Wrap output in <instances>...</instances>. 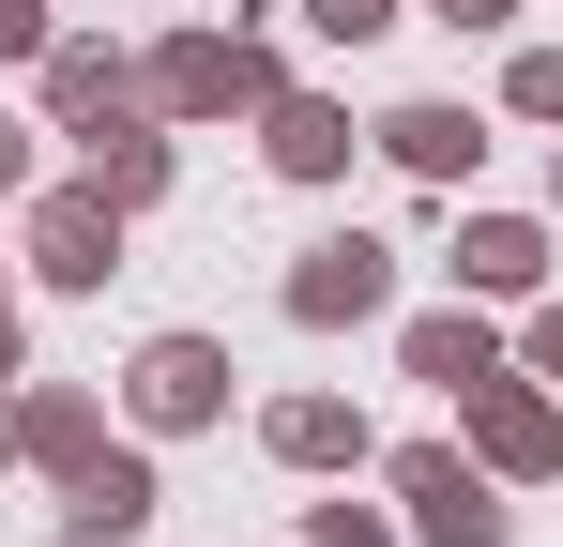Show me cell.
<instances>
[{
  "mask_svg": "<svg viewBox=\"0 0 563 547\" xmlns=\"http://www.w3.org/2000/svg\"><path fill=\"white\" fill-rule=\"evenodd\" d=\"M380 289H396V259H380V244H320V259L289 274V304H305V320H366Z\"/></svg>",
  "mask_w": 563,
  "mask_h": 547,
  "instance_id": "obj_1",
  "label": "cell"
},
{
  "mask_svg": "<svg viewBox=\"0 0 563 547\" xmlns=\"http://www.w3.org/2000/svg\"><path fill=\"white\" fill-rule=\"evenodd\" d=\"M411 502H427V547H503V502L472 487L457 456H411Z\"/></svg>",
  "mask_w": 563,
  "mask_h": 547,
  "instance_id": "obj_2",
  "label": "cell"
},
{
  "mask_svg": "<svg viewBox=\"0 0 563 547\" xmlns=\"http://www.w3.org/2000/svg\"><path fill=\"white\" fill-rule=\"evenodd\" d=\"M213 395H229V365L198 350V335H168V350L137 365V411H153V426H198V411H213Z\"/></svg>",
  "mask_w": 563,
  "mask_h": 547,
  "instance_id": "obj_3",
  "label": "cell"
},
{
  "mask_svg": "<svg viewBox=\"0 0 563 547\" xmlns=\"http://www.w3.org/2000/svg\"><path fill=\"white\" fill-rule=\"evenodd\" d=\"M137 517H153V471L137 456H92L77 471V533H137Z\"/></svg>",
  "mask_w": 563,
  "mask_h": 547,
  "instance_id": "obj_4",
  "label": "cell"
},
{
  "mask_svg": "<svg viewBox=\"0 0 563 547\" xmlns=\"http://www.w3.org/2000/svg\"><path fill=\"white\" fill-rule=\"evenodd\" d=\"M260 91V46H184L168 62V107H244Z\"/></svg>",
  "mask_w": 563,
  "mask_h": 547,
  "instance_id": "obj_5",
  "label": "cell"
},
{
  "mask_svg": "<svg viewBox=\"0 0 563 547\" xmlns=\"http://www.w3.org/2000/svg\"><path fill=\"white\" fill-rule=\"evenodd\" d=\"M380 137H396V168H427V182H442V168H472V122H457V107H396Z\"/></svg>",
  "mask_w": 563,
  "mask_h": 547,
  "instance_id": "obj_6",
  "label": "cell"
},
{
  "mask_svg": "<svg viewBox=\"0 0 563 547\" xmlns=\"http://www.w3.org/2000/svg\"><path fill=\"white\" fill-rule=\"evenodd\" d=\"M472 395H487V380H472ZM487 456H503V471H549V456H563V426L533 411V395H487Z\"/></svg>",
  "mask_w": 563,
  "mask_h": 547,
  "instance_id": "obj_7",
  "label": "cell"
},
{
  "mask_svg": "<svg viewBox=\"0 0 563 547\" xmlns=\"http://www.w3.org/2000/svg\"><path fill=\"white\" fill-rule=\"evenodd\" d=\"M46 274H77V289L107 274V198H62L46 213Z\"/></svg>",
  "mask_w": 563,
  "mask_h": 547,
  "instance_id": "obj_8",
  "label": "cell"
},
{
  "mask_svg": "<svg viewBox=\"0 0 563 547\" xmlns=\"http://www.w3.org/2000/svg\"><path fill=\"white\" fill-rule=\"evenodd\" d=\"M335 153H351V122H335V107H289V122H275V168H305V182H320Z\"/></svg>",
  "mask_w": 563,
  "mask_h": 547,
  "instance_id": "obj_9",
  "label": "cell"
},
{
  "mask_svg": "<svg viewBox=\"0 0 563 547\" xmlns=\"http://www.w3.org/2000/svg\"><path fill=\"white\" fill-rule=\"evenodd\" d=\"M457 274H472V289H533V228H472Z\"/></svg>",
  "mask_w": 563,
  "mask_h": 547,
  "instance_id": "obj_10",
  "label": "cell"
},
{
  "mask_svg": "<svg viewBox=\"0 0 563 547\" xmlns=\"http://www.w3.org/2000/svg\"><path fill=\"white\" fill-rule=\"evenodd\" d=\"M411 365H427V380H457V395H472V380H487V335H472V320H427V335H411Z\"/></svg>",
  "mask_w": 563,
  "mask_h": 547,
  "instance_id": "obj_11",
  "label": "cell"
},
{
  "mask_svg": "<svg viewBox=\"0 0 563 547\" xmlns=\"http://www.w3.org/2000/svg\"><path fill=\"white\" fill-rule=\"evenodd\" d=\"M275 442H289V456H351V411H335V395H289Z\"/></svg>",
  "mask_w": 563,
  "mask_h": 547,
  "instance_id": "obj_12",
  "label": "cell"
},
{
  "mask_svg": "<svg viewBox=\"0 0 563 547\" xmlns=\"http://www.w3.org/2000/svg\"><path fill=\"white\" fill-rule=\"evenodd\" d=\"M31 31H46V0H0V46H31Z\"/></svg>",
  "mask_w": 563,
  "mask_h": 547,
  "instance_id": "obj_13",
  "label": "cell"
},
{
  "mask_svg": "<svg viewBox=\"0 0 563 547\" xmlns=\"http://www.w3.org/2000/svg\"><path fill=\"white\" fill-rule=\"evenodd\" d=\"M320 15H335V31H380V0H320Z\"/></svg>",
  "mask_w": 563,
  "mask_h": 547,
  "instance_id": "obj_14",
  "label": "cell"
},
{
  "mask_svg": "<svg viewBox=\"0 0 563 547\" xmlns=\"http://www.w3.org/2000/svg\"><path fill=\"white\" fill-rule=\"evenodd\" d=\"M442 15H457V31H472V15H503V0H442Z\"/></svg>",
  "mask_w": 563,
  "mask_h": 547,
  "instance_id": "obj_15",
  "label": "cell"
},
{
  "mask_svg": "<svg viewBox=\"0 0 563 547\" xmlns=\"http://www.w3.org/2000/svg\"><path fill=\"white\" fill-rule=\"evenodd\" d=\"M0 182H15V122H0Z\"/></svg>",
  "mask_w": 563,
  "mask_h": 547,
  "instance_id": "obj_16",
  "label": "cell"
},
{
  "mask_svg": "<svg viewBox=\"0 0 563 547\" xmlns=\"http://www.w3.org/2000/svg\"><path fill=\"white\" fill-rule=\"evenodd\" d=\"M533 350H549V365H563V320H549V335H533Z\"/></svg>",
  "mask_w": 563,
  "mask_h": 547,
  "instance_id": "obj_17",
  "label": "cell"
}]
</instances>
